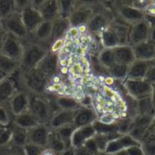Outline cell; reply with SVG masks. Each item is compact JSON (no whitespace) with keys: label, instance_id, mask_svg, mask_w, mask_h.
Here are the masks:
<instances>
[{"label":"cell","instance_id":"cell-1","mask_svg":"<svg viewBox=\"0 0 155 155\" xmlns=\"http://www.w3.org/2000/svg\"><path fill=\"white\" fill-rule=\"evenodd\" d=\"M44 55V50L39 46L32 45L28 47V49L24 54V62L25 66L27 67H33L41 60Z\"/></svg>","mask_w":155,"mask_h":155},{"label":"cell","instance_id":"cell-2","mask_svg":"<svg viewBox=\"0 0 155 155\" xmlns=\"http://www.w3.org/2000/svg\"><path fill=\"white\" fill-rule=\"evenodd\" d=\"M148 27L147 23L140 22L137 25L134 26L131 33V40L133 43L139 44L147 38L148 35Z\"/></svg>","mask_w":155,"mask_h":155},{"label":"cell","instance_id":"cell-3","mask_svg":"<svg viewBox=\"0 0 155 155\" xmlns=\"http://www.w3.org/2000/svg\"><path fill=\"white\" fill-rule=\"evenodd\" d=\"M41 20L40 14L35 9L27 8L23 13V21L25 27L28 29H33Z\"/></svg>","mask_w":155,"mask_h":155},{"label":"cell","instance_id":"cell-4","mask_svg":"<svg viewBox=\"0 0 155 155\" xmlns=\"http://www.w3.org/2000/svg\"><path fill=\"white\" fill-rule=\"evenodd\" d=\"M27 85L30 89L35 91L40 92L43 91L45 86V80L42 75L38 72H32L27 76Z\"/></svg>","mask_w":155,"mask_h":155},{"label":"cell","instance_id":"cell-5","mask_svg":"<svg viewBox=\"0 0 155 155\" xmlns=\"http://www.w3.org/2000/svg\"><path fill=\"white\" fill-rule=\"evenodd\" d=\"M31 108L33 110L34 115L41 120H45L48 115V109L47 104L44 101L40 98H34L31 102Z\"/></svg>","mask_w":155,"mask_h":155},{"label":"cell","instance_id":"cell-6","mask_svg":"<svg viewBox=\"0 0 155 155\" xmlns=\"http://www.w3.org/2000/svg\"><path fill=\"white\" fill-rule=\"evenodd\" d=\"M3 51L8 58H18L20 55V48L17 41L11 38H8L3 45Z\"/></svg>","mask_w":155,"mask_h":155},{"label":"cell","instance_id":"cell-7","mask_svg":"<svg viewBox=\"0 0 155 155\" xmlns=\"http://www.w3.org/2000/svg\"><path fill=\"white\" fill-rule=\"evenodd\" d=\"M115 59L121 64L130 63L133 59V51L128 47H120L115 48L113 51Z\"/></svg>","mask_w":155,"mask_h":155},{"label":"cell","instance_id":"cell-8","mask_svg":"<svg viewBox=\"0 0 155 155\" xmlns=\"http://www.w3.org/2000/svg\"><path fill=\"white\" fill-rule=\"evenodd\" d=\"M137 143L133 140V139L129 137H125L123 138L120 139L119 140L111 141L107 146L106 151L108 152H115L118 151L119 150L122 149L126 147H130L136 145Z\"/></svg>","mask_w":155,"mask_h":155},{"label":"cell","instance_id":"cell-9","mask_svg":"<svg viewBox=\"0 0 155 155\" xmlns=\"http://www.w3.org/2000/svg\"><path fill=\"white\" fill-rule=\"evenodd\" d=\"M127 87L133 95L141 96L150 91V86L147 83L137 81H130L127 83Z\"/></svg>","mask_w":155,"mask_h":155},{"label":"cell","instance_id":"cell-10","mask_svg":"<svg viewBox=\"0 0 155 155\" xmlns=\"http://www.w3.org/2000/svg\"><path fill=\"white\" fill-rule=\"evenodd\" d=\"M135 54L140 58H142V60L148 59L153 56V47L150 44H147L144 42H141L137 44L135 49Z\"/></svg>","mask_w":155,"mask_h":155},{"label":"cell","instance_id":"cell-11","mask_svg":"<svg viewBox=\"0 0 155 155\" xmlns=\"http://www.w3.org/2000/svg\"><path fill=\"white\" fill-rule=\"evenodd\" d=\"M94 128L92 126H87L85 128H83L81 130H78L74 133L73 137V143L74 146H78L87 137L93 135Z\"/></svg>","mask_w":155,"mask_h":155},{"label":"cell","instance_id":"cell-12","mask_svg":"<svg viewBox=\"0 0 155 155\" xmlns=\"http://www.w3.org/2000/svg\"><path fill=\"white\" fill-rule=\"evenodd\" d=\"M7 28L9 31H11L13 34L17 35V36L24 37L26 36L27 31L23 24L20 23V20L17 18H11L8 20Z\"/></svg>","mask_w":155,"mask_h":155},{"label":"cell","instance_id":"cell-13","mask_svg":"<svg viewBox=\"0 0 155 155\" xmlns=\"http://www.w3.org/2000/svg\"><path fill=\"white\" fill-rule=\"evenodd\" d=\"M148 65L144 61H139L133 64L130 70V76L133 78H139L143 77L146 74L147 70Z\"/></svg>","mask_w":155,"mask_h":155},{"label":"cell","instance_id":"cell-14","mask_svg":"<svg viewBox=\"0 0 155 155\" xmlns=\"http://www.w3.org/2000/svg\"><path fill=\"white\" fill-rule=\"evenodd\" d=\"M57 65V56L55 55H49L44 58L41 63V69L47 74H51L55 71Z\"/></svg>","mask_w":155,"mask_h":155},{"label":"cell","instance_id":"cell-15","mask_svg":"<svg viewBox=\"0 0 155 155\" xmlns=\"http://www.w3.org/2000/svg\"><path fill=\"white\" fill-rule=\"evenodd\" d=\"M121 14L126 20H140L143 16L142 12L133 9V8L127 7V6H123V7L121 8Z\"/></svg>","mask_w":155,"mask_h":155},{"label":"cell","instance_id":"cell-16","mask_svg":"<svg viewBox=\"0 0 155 155\" xmlns=\"http://www.w3.org/2000/svg\"><path fill=\"white\" fill-rule=\"evenodd\" d=\"M31 140L35 143L43 146L46 143V140H47V133L46 130L44 128H38L32 133L31 136Z\"/></svg>","mask_w":155,"mask_h":155},{"label":"cell","instance_id":"cell-17","mask_svg":"<svg viewBox=\"0 0 155 155\" xmlns=\"http://www.w3.org/2000/svg\"><path fill=\"white\" fill-rule=\"evenodd\" d=\"M27 103L25 95L23 94L17 95L12 101V109L14 114H20L24 108Z\"/></svg>","mask_w":155,"mask_h":155},{"label":"cell","instance_id":"cell-18","mask_svg":"<svg viewBox=\"0 0 155 155\" xmlns=\"http://www.w3.org/2000/svg\"><path fill=\"white\" fill-rule=\"evenodd\" d=\"M72 117H73V114L71 112H69V111L61 112L53 119L52 122H51V125H52V126H55V127L59 126L61 125L65 124L66 122H69L72 119Z\"/></svg>","mask_w":155,"mask_h":155},{"label":"cell","instance_id":"cell-19","mask_svg":"<svg viewBox=\"0 0 155 155\" xmlns=\"http://www.w3.org/2000/svg\"><path fill=\"white\" fill-rule=\"evenodd\" d=\"M52 33V24L51 22L42 23L37 30V36L40 39H45Z\"/></svg>","mask_w":155,"mask_h":155},{"label":"cell","instance_id":"cell-20","mask_svg":"<svg viewBox=\"0 0 155 155\" xmlns=\"http://www.w3.org/2000/svg\"><path fill=\"white\" fill-rule=\"evenodd\" d=\"M17 124L20 127H31L36 125V122L31 115L28 114H22L17 117Z\"/></svg>","mask_w":155,"mask_h":155},{"label":"cell","instance_id":"cell-21","mask_svg":"<svg viewBox=\"0 0 155 155\" xmlns=\"http://www.w3.org/2000/svg\"><path fill=\"white\" fill-rule=\"evenodd\" d=\"M106 20L104 16L102 15H98L96 17H94L88 24V28L91 31H97L100 28H101L105 24Z\"/></svg>","mask_w":155,"mask_h":155},{"label":"cell","instance_id":"cell-22","mask_svg":"<svg viewBox=\"0 0 155 155\" xmlns=\"http://www.w3.org/2000/svg\"><path fill=\"white\" fill-rule=\"evenodd\" d=\"M93 116V113L90 110H84V111H81V113L79 114L76 118L75 122L77 126H84V125L87 124L90 121V119H91V117Z\"/></svg>","mask_w":155,"mask_h":155},{"label":"cell","instance_id":"cell-23","mask_svg":"<svg viewBox=\"0 0 155 155\" xmlns=\"http://www.w3.org/2000/svg\"><path fill=\"white\" fill-rule=\"evenodd\" d=\"M57 11V5L55 1L48 2L43 9V16L45 18L49 20L53 18Z\"/></svg>","mask_w":155,"mask_h":155},{"label":"cell","instance_id":"cell-24","mask_svg":"<svg viewBox=\"0 0 155 155\" xmlns=\"http://www.w3.org/2000/svg\"><path fill=\"white\" fill-rule=\"evenodd\" d=\"M13 92V85L9 81H5L1 84L0 87V96L1 99H4L9 97Z\"/></svg>","mask_w":155,"mask_h":155},{"label":"cell","instance_id":"cell-25","mask_svg":"<svg viewBox=\"0 0 155 155\" xmlns=\"http://www.w3.org/2000/svg\"><path fill=\"white\" fill-rule=\"evenodd\" d=\"M87 17V13L84 10H79V11L75 12L71 17L72 24L74 26H77L82 24L86 20Z\"/></svg>","mask_w":155,"mask_h":155},{"label":"cell","instance_id":"cell-26","mask_svg":"<svg viewBox=\"0 0 155 155\" xmlns=\"http://www.w3.org/2000/svg\"><path fill=\"white\" fill-rule=\"evenodd\" d=\"M101 60L107 66H111L115 62V56L113 51L111 50H105L101 55Z\"/></svg>","mask_w":155,"mask_h":155},{"label":"cell","instance_id":"cell-27","mask_svg":"<svg viewBox=\"0 0 155 155\" xmlns=\"http://www.w3.org/2000/svg\"><path fill=\"white\" fill-rule=\"evenodd\" d=\"M103 38H104V42L106 46L113 47V46L116 45V38L115 36V34L111 32V31H105L103 35Z\"/></svg>","mask_w":155,"mask_h":155},{"label":"cell","instance_id":"cell-28","mask_svg":"<svg viewBox=\"0 0 155 155\" xmlns=\"http://www.w3.org/2000/svg\"><path fill=\"white\" fill-rule=\"evenodd\" d=\"M67 28V24L66 21H59L52 28V34L54 35L55 38H58L64 33V31L66 30Z\"/></svg>","mask_w":155,"mask_h":155},{"label":"cell","instance_id":"cell-29","mask_svg":"<svg viewBox=\"0 0 155 155\" xmlns=\"http://www.w3.org/2000/svg\"><path fill=\"white\" fill-rule=\"evenodd\" d=\"M127 72V66L124 64H119L117 66H114L111 69V74L115 77H124Z\"/></svg>","mask_w":155,"mask_h":155},{"label":"cell","instance_id":"cell-30","mask_svg":"<svg viewBox=\"0 0 155 155\" xmlns=\"http://www.w3.org/2000/svg\"><path fill=\"white\" fill-rule=\"evenodd\" d=\"M14 67L15 63L12 61L11 58L2 56V58H1V68H2V69H3L5 72H10L13 70Z\"/></svg>","mask_w":155,"mask_h":155},{"label":"cell","instance_id":"cell-31","mask_svg":"<svg viewBox=\"0 0 155 155\" xmlns=\"http://www.w3.org/2000/svg\"><path fill=\"white\" fill-rule=\"evenodd\" d=\"M58 104L62 106L63 108H72L77 105V102L73 99L69 98V97H62L58 100Z\"/></svg>","mask_w":155,"mask_h":155},{"label":"cell","instance_id":"cell-32","mask_svg":"<svg viewBox=\"0 0 155 155\" xmlns=\"http://www.w3.org/2000/svg\"><path fill=\"white\" fill-rule=\"evenodd\" d=\"M95 130H97L99 132H103V133H106V132H113L117 130L116 126H107V125L102 124L100 122H96L94 124Z\"/></svg>","mask_w":155,"mask_h":155},{"label":"cell","instance_id":"cell-33","mask_svg":"<svg viewBox=\"0 0 155 155\" xmlns=\"http://www.w3.org/2000/svg\"><path fill=\"white\" fill-rule=\"evenodd\" d=\"M51 146L53 149L56 150L58 151H60V150H62L64 148V145L63 143H62V142L59 140V138H58V137H56V136L53 137V138L51 139Z\"/></svg>","mask_w":155,"mask_h":155},{"label":"cell","instance_id":"cell-34","mask_svg":"<svg viewBox=\"0 0 155 155\" xmlns=\"http://www.w3.org/2000/svg\"><path fill=\"white\" fill-rule=\"evenodd\" d=\"M10 11V3L9 1H1V14L6 16Z\"/></svg>","mask_w":155,"mask_h":155},{"label":"cell","instance_id":"cell-35","mask_svg":"<svg viewBox=\"0 0 155 155\" xmlns=\"http://www.w3.org/2000/svg\"><path fill=\"white\" fill-rule=\"evenodd\" d=\"M25 140H26V136L25 134L23 133H18L14 136L15 143H16L17 144H19V145L24 144V142H25Z\"/></svg>","mask_w":155,"mask_h":155},{"label":"cell","instance_id":"cell-36","mask_svg":"<svg viewBox=\"0 0 155 155\" xmlns=\"http://www.w3.org/2000/svg\"><path fill=\"white\" fill-rule=\"evenodd\" d=\"M72 132H73V129L71 127H66L63 128L60 130V135L63 137L64 139L69 138L72 134Z\"/></svg>","mask_w":155,"mask_h":155},{"label":"cell","instance_id":"cell-37","mask_svg":"<svg viewBox=\"0 0 155 155\" xmlns=\"http://www.w3.org/2000/svg\"><path fill=\"white\" fill-rule=\"evenodd\" d=\"M26 149H27V152H28V154L35 155L39 153L38 148L35 146H33V145H28V146L26 147Z\"/></svg>","mask_w":155,"mask_h":155},{"label":"cell","instance_id":"cell-38","mask_svg":"<svg viewBox=\"0 0 155 155\" xmlns=\"http://www.w3.org/2000/svg\"><path fill=\"white\" fill-rule=\"evenodd\" d=\"M87 147L91 150V151L95 152L97 150V145H96V143L93 140H90L87 142Z\"/></svg>","mask_w":155,"mask_h":155},{"label":"cell","instance_id":"cell-39","mask_svg":"<svg viewBox=\"0 0 155 155\" xmlns=\"http://www.w3.org/2000/svg\"><path fill=\"white\" fill-rule=\"evenodd\" d=\"M150 105V100L149 99H143L140 102V107L141 110L143 111H146L147 108H149Z\"/></svg>","mask_w":155,"mask_h":155},{"label":"cell","instance_id":"cell-40","mask_svg":"<svg viewBox=\"0 0 155 155\" xmlns=\"http://www.w3.org/2000/svg\"><path fill=\"white\" fill-rule=\"evenodd\" d=\"M127 152L130 153V154H134V155L141 154V153H142L141 150L139 149V148L137 147H130V149H128Z\"/></svg>","mask_w":155,"mask_h":155},{"label":"cell","instance_id":"cell-41","mask_svg":"<svg viewBox=\"0 0 155 155\" xmlns=\"http://www.w3.org/2000/svg\"><path fill=\"white\" fill-rule=\"evenodd\" d=\"M9 136H10V133L9 131L4 132L3 133H2V135H1V144L7 142L9 138Z\"/></svg>","mask_w":155,"mask_h":155},{"label":"cell","instance_id":"cell-42","mask_svg":"<svg viewBox=\"0 0 155 155\" xmlns=\"http://www.w3.org/2000/svg\"><path fill=\"white\" fill-rule=\"evenodd\" d=\"M0 111H1V122L2 123H6V122H7V116L6 115L5 111H4V109L1 108Z\"/></svg>","mask_w":155,"mask_h":155},{"label":"cell","instance_id":"cell-43","mask_svg":"<svg viewBox=\"0 0 155 155\" xmlns=\"http://www.w3.org/2000/svg\"><path fill=\"white\" fill-rule=\"evenodd\" d=\"M62 8L65 11H67L68 9L69 8L70 5H71V2L70 1H62Z\"/></svg>","mask_w":155,"mask_h":155}]
</instances>
